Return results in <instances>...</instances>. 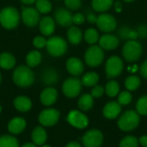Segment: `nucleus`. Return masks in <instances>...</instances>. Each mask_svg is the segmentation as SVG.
<instances>
[{
  "mask_svg": "<svg viewBox=\"0 0 147 147\" xmlns=\"http://www.w3.org/2000/svg\"><path fill=\"white\" fill-rule=\"evenodd\" d=\"M35 75L31 68L27 65H20L15 68L12 73V81L14 84L22 88H27L34 82Z\"/></svg>",
  "mask_w": 147,
  "mask_h": 147,
  "instance_id": "f257e3e1",
  "label": "nucleus"
},
{
  "mask_svg": "<svg viewBox=\"0 0 147 147\" xmlns=\"http://www.w3.org/2000/svg\"><path fill=\"white\" fill-rule=\"evenodd\" d=\"M21 21V13L15 6H5L0 10V24L7 29L12 30L17 28Z\"/></svg>",
  "mask_w": 147,
  "mask_h": 147,
  "instance_id": "f03ea898",
  "label": "nucleus"
},
{
  "mask_svg": "<svg viewBox=\"0 0 147 147\" xmlns=\"http://www.w3.org/2000/svg\"><path fill=\"white\" fill-rule=\"evenodd\" d=\"M68 43L65 38L59 36H51L47 39L45 49L51 56L59 58L66 53Z\"/></svg>",
  "mask_w": 147,
  "mask_h": 147,
  "instance_id": "7ed1b4c3",
  "label": "nucleus"
},
{
  "mask_svg": "<svg viewBox=\"0 0 147 147\" xmlns=\"http://www.w3.org/2000/svg\"><path fill=\"white\" fill-rule=\"evenodd\" d=\"M140 124V114L134 111L129 110L125 112L118 120V127L123 132H131L138 127Z\"/></svg>",
  "mask_w": 147,
  "mask_h": 147,
  "instance_id": "20e7f679",
  "label": "nucleus"
},
{
  "mask_svg": "<svg viewBox=\"0 0 147 147\" xmlns=\"http://www.w3.org/2000/svg\"><path fill=\"white\" fill-rule=\"evenodd\" d=\"M104 60L103 49L98 45H91L84 53L85 63L91 68H96L102 63Z\"/></svg>",
  "mask_w": 147,
  "mask_h": 147,
  "instance_id": "39448f33",
  "label": "nucleus"
},
{
  "mask_svg": "<svg viewBox=\"0 0 147 147\" xmlns=\"http://www.w3.org/2000/svg\"><path fill=\"white\" fill-rule=\"evenodd\" d=\"M142 54V45L137 40H128L123 46L122 55L124 58L129 62H136Z\"/></svg>",
  "mask_w": 147,
  "mask_h": 147,
  "instance_id": "423d86ee",
  "label": "nucleus"
},
{
  "mask_svg": "<svg viewBox=\"0 0 147 147\" xmlns=\"http://www.w3.org/2000/svg\"><path fill=\"white\" fill-rule=\"evenodd\" d=\"M82 86L83 84L80 79L76 76L69 77L65 79L62 84V92L67 98H76L81 93Z\"/></svg>",
  "mask_w": 147,
  "mask_h": 147,
  "instance_id": "0eeeda50",
  "label": "nucleus"
},
{
  "mask_svg": "<svg viewBox=\"0 0 147 147\" xmlns=\"http://www.w3.org/2000/svg\"><path fill=\"white\" fill-rule=\"evenodd\" d=\"M40 19V12L30 5H26L22 8L21 11V20L27 27L34 28L38 25Z\"/></svg>",
  "mask_w": 147,
  "mask_h": 147,
  "instance_id": "6e6552de",
  "label": "nucleus"
},
{
  "mask_svg": "<svg viewBox=\"0 0 147 147\" xmlns=\"http://www.w3.org/2000/svg\"><path fill=\"white\" fill-rule=\"evenodd\" d=\"M123 62L116 55L111 56L108 59L105 64V72L108 78H115L119 76L123 70Z\"/></svg>",
  "mask_w": 147,
  "mask_h": 147,
  "instance_id": "1a4fd4ad",
  "label": "nucleus"
},
{
  "mask_svg": "<svg viewBox=\"0 0 147 147\" xmlns=\"http://www.w3.org/2000/svg\"><path fill=\"white\" fill-rule=\"evenodd\" d=\"M60 117V113L55 108H46L42 110L38 116L40 124L43 126H55Z\"/></svg>",
  "mask_w": 147,
  "mask_h": 147,
  "instance_id": "9d476101",
  "label": "nucleus"
},
{
  "mask_svg": "<svg viewBox=\"0 0 147 147\" xmlns=\"http://www.w3.org/2000/svg\"><path fill=\"white\" fill-rule=\"evenodd\" d=\"M67 122L73 127L78 129H84L89 125L88 117L78 110H71L69 112L66 117Z\"/></svg>",
  "mask_w": 147,
  "mask_h": 147,
  "instance_id": "9b49d317",
  "label": "nucleus"
},
{
  "mask_svg": "<svg viewBox=\"0 0 147 147\" xmlns=\"http://www.w3.org/2000/svg\"><path fill=\"white\" fill-rule=\"evenodd\" d=\"M82 141L84 147H100L103 142V135L99 130L91 129L84 133Z\"/></svg>",
  "mask_w": 147,
  "mask_h": 147,
  "instance_id": "f8f14e48",
  "label": "nucleus"
},
{
  "mask_svg": "<svg viewBox=\"0 0 147 147\" xmlns=\"http://www.w3.org/2000/svg\"><path fill=\"white\" fill-rule=\"evenodd\" d=\"M97 28L105 33H109L116 29L117 22L116 19L110 14H101L97 16L96 23Z\"/></svg>",
  "mask_w": 147,
  "mask_h": 147,
  "instance_id": "ddd939ff",
  "label": "nucleus"
},
{
  "mask_svg": "<svg viewBox=\"0 0 147 147\" xmlns=\"http://www.w3.org/2000/svg\"><path fill=\"white\" fill-rule=\"evenodd\" d=\"M55 23L62 27H70L72 23V14L67 8H57L53 14Z\"/></svg>",
  "mask_w": 147,
  "mask_h": 147,
  "instance_id": "4468645a",
  "label": "nucleus"
},
{
  "mask_svg": "<svg viewBox=\"0 0 147 147\" xmlns=\"http://www.w3.org/2000/svg\"><path fill=\"white\" fill-rule=\"evenodd\" d=\"M39 30L40 34L46 37H49L53 36L56 29V23L53 17L50 16H44L40 17V22L38 23Z\"/></svg>",
  "mask_w": 147,
  "mask_h": 147,
  "instance_id": "2eb2a0df",
  "label": "nucleus"
},
{
  "mask_svg": "<svg viewBox=\"0 0 147 147\" xmlns=\"http://www.w3.org/2000/svg\"><path fill=\"white\" fill-rule=\"evenodd\" d=\"M58 97L59 94L57 89L53 86H47L40 94V101L45 107H51L57 101Z\"/></svg>",
  "mask_w": 147,
  "mask_h": 147,
  "instance_id": "dca6fc26",
  "label": "nucleus"
},
{
  "mask_svg": "<svg viewBox=\"0 0 147 147\" xmlns=\"http://www.w3.org/2000/svg\"><path fill=\"white\" fill-rule=\"evenodd\" d=\"M65 68L67 72L72 76H79L84 70V65L83 62L78 57H70L65 62Z\"/></svg>",
  "mask_w": 147,
  "mask_h": 147,
  "instance_id": "f3484780",
  "label": "nucleus"
},
{
  "mask_svg": "<svg viewBox=\"0 0 147 147\" xmlns=\"http://www.w3.org/2000/svg\"><path fill=\"white\" fill-rule=\"evenodd\" d=\"M99 46L105 50H113L119 46L120 39L114 35L111 34H105L99 37L98 40Z\"/></svg>",
  "mask_w": 147,
  "mask_h": 147,
  "instance_id": "a211bd4d",
  "label": "nucleus"
},
{
  "mask_svg": "<svg viewBox=\"0 0 147 147\" xmlns=\"http://www.w3.org/2000/svg\"><path fill=\"white\" fill-rule=\"evenodd\" d=\"M121 112V105L118 101H110L107 103L102 110L103 116L108 120L117 118Z\"/></svg>",
  "mask_w": 147,
  "mask_h": 147,
  "instance_id": "6ab92c4d",
  "label": "nucleus"
},
{
  "mask_svg": "<svg viewBox=\"0 0 147 147\" xmlns=\"http://www.w3.org/2000/svg\"><path fill=\"white\" fill-rule=\"evenodd\" d=\"M41 81L47 86H53L59 80V75L56 68L48 67L43 70L41 74Z\"/></svg>",
  "mask_w": 147,
  "mask_h": 147,
  "instance_id": "aec40b11",
  "label": "nucleus"
},
{
  "mask_svg": "<svg viewBox=\"0 0 147 147\" xmlns=\"http://www.w3.org/2000/svg\"><path fill=\"white\" fill-rule=\"evenodd\" d=\"M13 105L17 111L21 113H27L32 108V101L28 96L19 95L14 99Z\"/></svg>",
  "mask_w": 147,
  "mask_h": 147,
  "instance_id": "412c9836",
  "label": "nucleus"
},
{
  "mask_svg": "<svg viewBox=\"0 0 147 147\" xmlns=\"http://www.w3.org/2000/svg\"><path fill=\"white\" fill-rule=\"evenodd\" d=\"M27 126L26 120L22 117H15L11 119L8 124V130L12 134H19L22 133Z\"/></svg>",
  "mask_w": 147,
  "mask_h": 147,
  "instance_id": "4be33fe9",
  "label": "nucleus"
},
{
  "mask_svg": "<svg viewBox=\"0 0 147 147\" xmlns=\"http://www.w3.org/2000/svg\"><path fill=\"white\" fill-rule=\"evenodd\" d=\"M83 33L81 29L76 25H71L69 27L66 32L67 42L72 45H78L83 39Z\"/></svg>",
  "mask_w": 147,
  "mask_h": 147,
  "instance_id": "5701e85b",
  "label": "nucleus"
},
{
  "mask_svg": "<svg viewBox=\"0 0 147 147\" xmlns=\"http://www.w3.org/2000/svg\"><path fill=\"white\" fill-rule=\"evenodd\" d=\"M16 65L15 55L9 52H3L0 54V68L3 70H11Z\"/></svg>",
  "mask_w": 147,
  "mask_h": 147,
  "instance_id": "b1692460",
  "label": "nucleus"
},
{
  "mask_svg": "<svg viewBox=\"0 0 147 147\" xmlns=\"http://www.w3.org/2000/svg\"><path fill=\"white\" fill-rule=\"evenodd\" d=\"M42 61V55L38 49H34L29 51L25 57L26 65L29 68H36L38 67Z\"/></svg>",
  "mask_w": 147,
  "mask_h": 147,
  "instance_id": "393cba45",
  "label": "nucleus"
},
{
  "mask_svg": "<svg viewBox=\"0 0 147 147\" xmlns=\"http://www.w3.org/2000/svg\"><path fill=\"white\" fill-rule=\"evenodd\" d=\"M31 138L34 144L36 146H42L47 140V133L42 126H36L32 132Z\"/></svg>",
  "mask_w": 147,
  "mask_h": 147,
  "instance_id": "a878e982",
  "label": "nucleus"
},
{
  "mask_svg": "<svg viewBox=\"0 0 147 147\" xmlns=\"http://www.w3.org/2000/svg\"><path fill=\"white\" fill-rule=\"evenodd\" d=\"M93 105H94V98L90 94H84L81 95L78 101V108L81 111H84V112L90 110Z\"/></svg>",
  "mask_w": 147,
  "mask_h": 147,
  "instance_id": "bb28decb",
  "label": "nucleus"
},
{
  "mask_svg": "<svg viewBox=\"0 0 147 147\" xmlns=\"http://www.w3.org/2000/svg\"><path fill=\"white\" fill-rule=\"evenodd\" d=\"M113 5V0H92L91 6L96 12H105Z\"/></svg>",
  "mask_w": 147,
  "mask_h": 147,
  "instance_id": "cd10ccee",
  "label": "nucleus"
},
{
  "mask_svg": "<svg viewBox=\"0 0 147 147\" xmlns=\"http://www.w3.org/2000/svg\"><path fill=\"white\" fill-rule=\"evenodd\" d=\"M99 81V75L96 72H88L83 75L81 82L85 87H94Z\"/></svg>",
  "mask_w": 147,
  "mask_h": 147,
  "instance_id": "c85d7f7f",
  "label": "nucleus"
},
{
  "mask_svg": "<svg viewBox=\"0 0 147 147\" xmlns=\"http://www.w3.org/2000/svg\"><path fill=\"white\" fill-rule=\"evenodd\" d=\"M34 4L35 9L42 15L48 14L53 10V4L50 0H36Z\"/></svg>",
  "mask_w": 147,
  "mask_h": 147,
  "instance_id": "c756f323",
  "label": "nucleus"
},
{
  "mask_svg": "<svg viewBox=\"0 0 147 147\" xmlns=\"http://www.w3.org/2000/svg\"><path fill=\"white\" fill-rule=\"evenodd\" d=\"M84 37L87 43H89L90 45H94L99 40V33L96 29L89 28L85 30V32L84 34Z\"/></svg>",
  "mask_w": 147,
  "mask_h": 147,
  "instance_id": "7c9ffc66",
  "label": "nucleus"
},
{
  "mask_svg": "<svg viewBox=\"0 0 147 147\" xmlns=\"http://www.w3.org/2000/svg\"><path fill=\"white\" fill-rule=\"evenodd\" d=\"M105 93L109 97H115L120 92V85L116 81H110L106 84Z\"/></svg>",
  "mask_w": 147,
  "mask_h": 147,
  "instance_id": "2f4dec72",
  "label": "nucleus"
},
{
  "mask_svg": "<svg viewBox=\"0 0 147 147\" xmlns=\"http://www.w3.org/2000/svg\"><path fill=\"white\" fill-rule=\"evenodd\" d=\"M140 86V79L136 75H130L125 81V87L128 91H134Z\"/></svg>",
  "mask_w": 147,
  "mask_h": 147,
  "instance_id": "473e14b6",
  "label": "nucleus"
},
{
  "mask_svg": "<svg viewBox=\"0 0 147 147\" xmlns=\"http://www.w3.org/2000/svg\"><path fill=\"white\" fill-rule=\"evenodd\" d=\"M0 147H19V144L14 136L3 135L0 137Z\"/></svg>",
  "mask_w": 147,
  "mask_h": 147,
  "instance_id": "72a5a7b5",
  "label": "nucleus"
},
{
  "mask_svg": "<svg viewBox=\"0 0 147 147\" xmlns=\"http://www.w3.org/2000/svg\"><path fill=\"white\" fill-rule=\"evenodd\" d=\"M136 110L140 115H147V95L140 97L136 103Z\"/></svg>",
  "mask_w": 147,
  "mask_h": 147,
  "instance_id": "f704fd0d",
  "label": "nucleus"
},
{
  "mask_svg": "<svg viewBox=\"0 0 147 147\" xmlns=\"http://www.w3.org/2000/svg\"><path fill=\"white\" fill-rule=\"evenodd\" d=\"M139 140L134 136H127L121 142L119 147H139Z\"/></svg>",
  "mask_w": 147,
  "mask_h": 147,
  "instance_id": "c9c22d12",
  "label": "nucleus"
},
{
  "mask_svg": "<svg viewBox=\"0 0 147 147\" xmlns=\"http://www.w3.org/2000/svg\"><path fill=\"white\" fill-rule=\"evenodd\" d=\"M47 39L46 36L40 35V36H35L33 41H32V43H33V46L37 49H44L46 48L47 46Z\"/></svg>",
  "mask_w": 147,
  "mask_h": 147,
  "instance_id": "e433bc0d",
  "label": "nucleus"
},
{
  "mask_svg": "<svg viewBox=\"0 0 147 147\" xmlns=\"http://www.w3.org/2000/svg\"><path fill=\"white\" fill-rule=\"evenodd\" d=\"M132 99H133V97H132V94H130V92L123 91L118 96V102L121 106H127L131 103Z\"/></svg>",
  "mask_w": 147,
  "mask_h": 147,
  "instance_id": "4c0bfd02",
  "label": "nucleus"
},
{
  "mask_svg": "<svg viewBox=\"0 0 147 147\" xmlns=\"http://www.w3.org/2000/svg\"><path fill=\"white\" fill-rule=\"evenodd\" d=\"M65 8L70 10H77L82 6V0H64Z\"/></svg>",
  "mask_w": 147,
  "mask_h": 147,
  "instance_id": "58836bf2",
  "label": "nucleus"
},
{
  "mask_svg": "<svg viewBox=\"0 0 147 147\" xmlns=\"http://www.w3.org/2000/svg\"><path fill=\"white\" fill-rule=\"evenodd\" d=\"M132 29L129 27V26H122L121 27L118 31H117V34L119 36V37L121 39H123V40H128L129 39V32Z\"/></svg>",
  "mask_w": 147,
  "mask_h": 147,
  "instance_id": "ea45409f",
  "label": "nucleus"
},
{
  "mask_svg": "<svg viewBox=\"0 0 147 147\" xmlns=\"http://www.w3.org/2000/svg\"><path fill=\"white\" fill-rule=\"evenodd\" d=\"M104 92H105V89H104L102 86L96 84V85L94 86L93 88L91 89L90 94L92 95L93 98H100V97H102V96L103 95Z\"/></svg>",
  "mask_w": 147,
  "mask_h": 147,
  "instance_id": "a19ab883",
  "label": "nucleus"
},
{
  "mask_svg": "<svg viewBox=\"0 0 147 147\" xmlns=\"http://www.w3.org/2000/svg\"><path fill=\"white\" fill-rule=\"evenodd\" d=\"M85 16L83 13H76L72 15V23L75 25H81L85 22Z\"/></svg>",
  "mask_w": 147,
  "mask_h": 147,
  "instance_id": "79ce46f5",
  "label": "nucleus"
},
{
  "mask_svg": "<svg viewBox=\"0 0 147 147\" xmlns=\"http://www.w3.org/2000/svg\"><path fill=\"white\" fill-rule=\"evenodd\" d=\"M136 31L138 33L139 37L140 38H146L147 37V26L145 24H140L137 27Z\"/></svg>",
  "mask_w": 147,
  "mask_h": 147,
  "instance_id": "37998d69",
  "label": "nucleus"
},
{
  "mask_svg": "<svg viewBox=\"0 0 147 147\" xmlns=\"http://www.w3.org/2000/svg\"><path fill=\"white\" fill-rule=\"evenodd\" d=\"M86 19L87 21L90 23H96V20H97V16L92 13V12H89L87 15H86Z\"/></svg>",
  "mask_w": 147,
  "mask_h": 147,
  "instance_id": "c03bdc74",
  "label": "nucleus"
},
{
  "mask_svg": "<svg viewBox=\"0 0 147 147\" xmlns=\"http://www.w3.org/2000/svg\"><path fill=\"white\" fill-rule=\"evenodd\" d=\"M140 75L144 78L147 79V60L143 62V64L141 65V68H140Z\"/></svg>",
  "mask_w": 147,
  "mask_h": 147,
  "instance_id": "a18cd8bd",
  "label": "nucleus"
},
{
  "mask_svg": "<svg viewBox=\"0 0 147 147\" xmlns=\"http://www.w3.org/2000/svg\"><path fill=\"white\" fill-rule=\"evenodd\" d=\"M139 37L138 36V33L136 31V29H131L130 32H129V39L128 40H136L137 38Z\"/></svg>",
  "mask_w": 147,
  "mask_h": 147,
  "instance_id": "49530a36",
  "label": "nucleus"
},
{
  "mask_svg": "<svg viewBox=\"0 0 147 147\" xmlns=\"http://www.w3.org/2000/svg\"><path fill=\"white\" fill-rule=\"evenodd\" d=\"M139 143L143 147H147V135H143L139 139Z\"/></svg>",
  "mask_w": 147,
  "mask_h": 147,
  "instance_id": "de8ad7c7",
  "label": "nucleus"
},
{
  "mask_svg": "<svg viewBox=\"0 0 147 147\" xmlns=\"http://www.w3.org/2000/svg\"><path fill=\"white\" fill-rule=\"evenodd\" d=\"M19 1L24 5H32L36 2V0H19Z\"/></svg>",
  "mask_w": 147,
  "mask_h": 147,
  "instance_id": "09e8293b",
  "label": "nucleus"
},
{
  "mask_svg": "<svg viewBox=\"0 0 147 147\" xmlns=\"http://www.w3.org/2000/svg\"><path fill=\"white\" fill-rule=\"evenodd\" d=\"M65 147H82L81 146V145L78 143V142H77V141H71V142H70V143H68Z\"/></svg>",
  "mask_w": 147,
  "mask_h": 147,
  "instance_id": "8fccbe9b",
  "label": "nucleus"
},
{
  "mask_svg": "<svg viewBox=\"0 0 147 147\" xmlns=\"http://www.w3.org/2000/svg\"><path fill=\"white\" fill-rule=\"evenodd\" d=\"M115 5V10L117 11H121V2H116Z\"/></svg>",
  "mask_w": 147,
  "mask_h": 147,
  "instance_id": "3c124183",
  "label": "nucleus"
},
{
  "mask_svg": "<svg viewBox=\"0 0 147 147\" xmlns=\"http://www.w3.org/2000/svg\"><path fill=\"white\" fill-rule=\"evenodd\" d=\"M22 147H37V146L34 143H26Z\"/></svg>",
  "mask_w": 147,
  "mask_h": 147,
  "instance_id": "603ef678",
  "label": "nucleus"
},
{
  "mask_svg": "<svg viewBox=\"0 0 147 147\" xmlns=\"http://www.w3.org/2000/svg\"><path fill=\"white\" fill-rule=\"evenodd\" d=\"M40 147H52V146H48V145H42V146H40Z\"/></svg>",
  "mask_w": 147,
  "mask_h": 147,
  "instance_id": "864d4df0",
  "label": "nucleus"
},
{
  "mask_svg": "<svg viewBox=\"0 0 147 147\" xmlns=\"http://www.w3.org/2000/svg\"><path fill=\"white\" fill-rule=\"evenodd\" d=\"M124 1H126V2H128V3H130V2H133V1H134V0H124Z\"/></svg>",
  "mask_w": 147,
  "mask_h": 147,
  "instance_id": "5fc2aeb1",
  "label": "nucleus"
},
{
  "mask_svg": "<svg viewBox=\"0 0 147 147\" xmlns=\"http://www.w3.org/2000/svg\"><path fill=\"white\" fill-rule=\"evenodd\" d=\"M1 82H2V75L0 73V84H1Z\"/></svg>",
  "mask_w": 147,
  "mask_h": 147,
  "instance_id": "6e6d98bb",
  "label": "nucleus"
},
{
  "mask_svg": "<svg viewBox=\"0 0 147 147\" xmlns=\"http://www.w3.org/2000/svg\"><path fill=\"white\" fill-rule=\"evenodd\" d=\"M1 112H2V107H1V105H0V113H1Z\"/></svg>",
  "mask_w": 147,
  "mask_h": 147,
  "instance_id": "4d7b16f0",
  "label": "nucleus"
},
{
  "mask_svg": "<svg viewBox=\"0 0 147 147\" xmlns=\"http://www.w3.org/2000/svg\"><path fill=\"white\" fill-rule=\"evenodd\" d=\"M55 1H59V0H55Z\"/></svg>",
  "mask_w": 147,
  "mask_h": 147,
  "instance_id": "13d9d810",
  "label": "nucleus"
}]
</instances>
